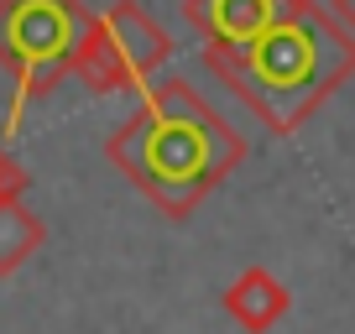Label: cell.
I'll list each match as a JSON object with an SVG mask.
<instances>
[{
  "instance_id": "4",
  "label": "cell",
  "mask_w": 355,
  "mask_h": 334,
  "mask_svg": "<svg viewBox=\"0 0 355 334\" xmlns=\"http://www.w3.org/2000/svg\"><path fill=\"white\" fill-rule=\"evenodd\" d=\"M167 58H173V37L162 32V21L141 0H115L89 26L73 78L89 94H121V89H136V84H157V68Z\"/></svg>"
},
{
  "instance_id": "1",
  "label": "cell",
  "mask_w": 355,
  "mask_h": 334,
  "mask_svg": "<svg viewBox=\"0 0 355 334\" xmlns=\"http://www.w3.org/2000/svg\"><path fill=\"white\" fill-rule=\"evenodd\" d=\"M105 157L167 220H189L245 162V136L189 78H157L136 110L105 136Z\"/></svg>"
},
{
  "instance_id": "5",
  "label": "cell",
  "mask_w": 355,
  "mask_h": 334,
  "mask_svg": "<svg viewBox=\"0 0 355 334\" xmlns=\"http://www.w3.org/2000/svg\"><path fill=\"white\" fill-rule=\"evenodd\" d=\"M204 47H241L282 16V0H183Z\"/></svg>"
},
{
  "instance_id": "2",
  "label": "cell",
  "mask_w": 355,
  "mask_h": 334,
  "mask_svg": "<svg viewBox=\"0 0 355 334\" xmlns=\"http://www.w3.org/2000/svg\"><path fill=\"white\" fill-rule=\"evenodd\" d=\"M204 68L277 136H293L345 78H355V37L324 0H282V16L241 47H204Z\"/></svg>"
},
{
  "instance_id": "8",
  "label": "cell",
  "mask_w": 355,
  "mask_h": 334,
  "mask_svg": "<svg viewBox=\"0 0 355 334\" xmlns=\"http://www.w3.org/2000/svg\"><path fill=\"white\" fill-rule=\"evenodd\" d=\"M32 188V173H26L21 162H16L6 146H0V204H11V199H21V193Z\"/></svg>"
},
{
  "instance_id": "9",
  "label": "cell",
  "mask_w": 355,
  "mask_h": 334,
  "mask_svg": "<svg viewBox=\"0 0 355 334\" xmlns=\"http://www.w3.org/2000/svg\"><path fill=\"white\" fill-rule=\"evenodd\" d=\"M329 11H334V21L355 37V0H329Z\"/></svg>"
},
{
  "instance_id": "3",
  "label": "cell",
  "mask_w": 355,
  "mask_h": 334,
  "mask_svg": "<svg viewBox=\"0 0 355 334\" xmlns=\"http://www.w3.org/2000/svg\"><path fill=\"white\" fill-rule=\"evenodd\" d=\"M89 26L84 0H0V68L16 78V110L73 78Z\"/></svg>"
},
{
  "instance_id": "6",
  "label": "cell",
  "mask_w": 355,
  "mask_h": 334,
  "mask_svg": "<svg viewBox=\"0 0 355 334\" xmlns=\"http://www.w3.org/2000/svg\"><path fill=\"white\" fill-rule=\"evenodd\" d=\"M220 303H225V313H230L245 334H266L272 324L282 319V313L293 308V292H288V282H282L277 272L245 267L241 277L220 292Z\"/></svg>"
},
{
  "instance_id": "7",
  "label": "cell",
  "mask_w": 355,
  "mask_h": 334,
  "mask_svg": "<svg viewBox=\"0 0 355 334\" xmlns=\"http://www.w3.org/2000/svg\"><path fill=\"white\" fill-rule=\"evenodd\" d=\"M47 240V225L37 209H26L21 199L0 204V277H11V272H21L26 261L42 251Z\"/></svg>"
}]
</instances>
